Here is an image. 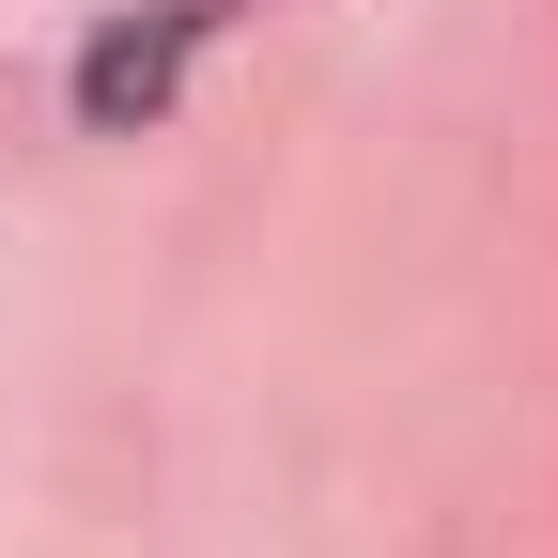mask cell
<instances>
[{"label": "cell", "mask_w": 558, "mask_h": 558, "mask_svg": "<svg viewBox=\"0 0 558 558\" xmlns=\"http://www.w3.org/2000/svg\"><path fill=\"white\" fill-rule=\"evenodd\" d=\"M186 47H202V16H186V0H156V16L94 32V62H78V109H94V124H156V109H171V78H186Z\"/></svg>", "instance_id": "6da1fadb"}]
</instances>
